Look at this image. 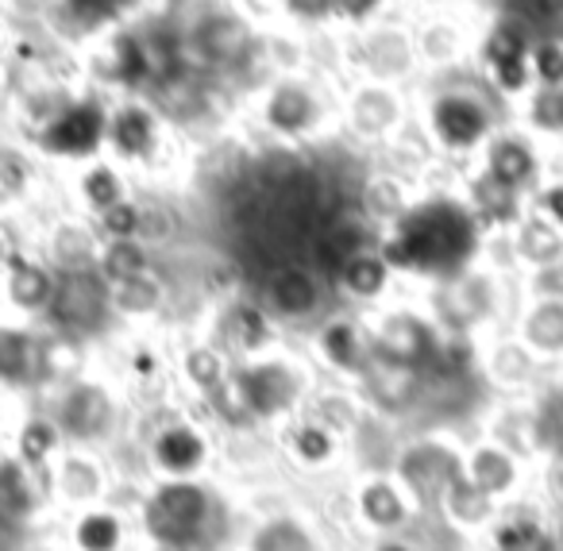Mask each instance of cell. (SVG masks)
Masks as SVG:
<instances>
[{
    "mask_svg": "<svg viewBox=\"0 0 563 551\" xmlns=\"http://www.w3.org/2000/svg\"><path fill=\"white\" fill-rule=\"evenodd\" d=\"M486 243V228L467 209L460 189H421L406 217L383 232V251L398 278L444 282L467 271Z\"/></svg>",
    "mask_w": 563,
    "mask_h": 551,
    "instance_id": "obj_1",
    "label": "cell"
},
{
    "mask_svg": "<svg viewBox=\"0 0 563 551\" xmlns=\"http://www.w3.org/2000/svg\"><path fill=\"white\" fill-rule=\"evenodd\" d=\"M413 124L429 143L432 158L452 166H471L501 124L509 109L490 93L475 66L448 74H429V86L413 93Z\"/></svg>",
    "mask_w": 563,
    "mask_h": 551,
    "instance_id": "obj_2",
    "label": "cell"
},
{
    "mask_svg": "<svg viewBox=\"0 0 563 551\" xmlns=\"http://www.w3.org/2000/svg\"><path fill=\"white\" fill-rule=\"evenodd\" d=\"M251 132L274 151H313L340 135V86L324 70L266 74L247 97Z\"/></svg>",
    "mask_w": 563,
    "mask_h": 551,
    "instance_id": "obj_3",
    "label": "cell"
},
{
    "mask_svg": "<svg viewBox=\"0 0 563 551\" xmlns=\"http://www.w3.org/2000/svg\"><path fill=\"white\" fill-rule=\"evenodd\" d=\"M109 104L112 97L104 89L78 81L66 104L47 120L43 128H35L32 135H24V147L32 151L40 163L58 166V170H74V166L89 163V158L104 155V140H109Z\"/></svg>",
    "mask_w": 563,
    "mask_h": 551,
    "instance_id": "obj_4",
    "label": "cell"
},
{
    "mask_svg": "<svg viewBox=\"0 0 563 551\" xmlns=\"http://www.w3.org/2000/svg\"><path fill=\"white\" fill-rule=\"evenodd\" d=\"M232 389L247 420L274 425V420H290L306 409L313 397V378L301 359L274 348L263 355L240 359V366H232Z\"/></svg>",
    "mask_w": 563,
    "mask_h": 551,
    "instance_id": "obj_5",
    "label": "cell"
},
{
    "mask_svg": "<svg viewBox=\"0 0 563 551\" xmlns=\"http://www.w3.org/2000/svg\"><path fill=\"white\" fill-rule=\"evenodd\" d=\"M413 132V93L378 78L340 81V135L352 147L386 151Z\"/></svg>",
    "mask_w": 563,
    "mask_h": 551,
    "instance_id": "obj_6",
    "label": "cell"
},
{
    "mask_svg": "<svg viewBox=\"0 0 563 551\" xmlns=\"http://www.w3.org/2000/svg\"><path fill=\"white\" fill-rule=\"evenodd\" d=\"M340 70L344 78H378L394 86H413L424 78L421 55H417V32L409 20L386 16L355 35H340Z\"/></svg>",
    "mask_w": 563,
    "mask_h": 551,
    "instance_id": "obj_7",
    "label": "cell"
},
{
    "mask_svg": "<svg viewBox=\"0 0 563 551\" xmlns=\"http://www.w3.org/2000/svg\"><path fill=\"white\" fill-rule=\"evenodd\" d=\"M81 81L104 89L109 97L143 93L151 97L158 89V63L155 51L143 32V20L124 24L117 32L101 35L93 47L81 51Z\"/></svg>",
    "mask_w": 563,
    "mask_h": 551,
    "instance_id": "obj_8",
    "label": "cell"
},
{
    "mask_svg": "<svg viewBox=\"0 0 563 551\" xmlns=\"http://www.w3.org/2000/svg\"><path fill=\"white\" fill-rule=\"evenodd\" d=\"M104 155L117 158L135 178H147L170 158V120L155 104V97L124 93L109 104V140Z\"/></svg>",
    "mask_w": 563,
    "mask_h": 551,
    "instance_id": "obj_9",
    "label": "cell"
},
{
    "mask_svg": "<svg viewBox=\"0 0 563 551\" xmlns=\"http://www.w3.org/2000/svg\"><path fill=\"white\" fill-rule=\"evenodd\" d=\"M555 163H560V155H552L544 143H537L529 132H525V128H517L514 120H509V124H501L498 132L486 140V147L478 151V158H475L478 170L490 174L498 186L521 194L525 201H529L532 189H537L540 181L552 174Z\"/></svg>",
    "mask_w": 563,
    "mask_h": 551,
    "instance_id": "obj_10",
    "label": "cell"
},
{
    "mask_svg": "<svg viewBox=\"0 0 563 551\" xmlns=\"http://www.w3.org/2000/svg\"><path fill=\"white\" fill-rule=\"evenodd\" d=\"M51 417L58 420L66 443H78V448H97L112 436L120 417V405L112 397V389L101 378H86V374H70V378L58 386L55 405H51Z\"/></svg>",
    "mask_w": 563,
    "mask_h": 551,
    "instance_id": "obj_11",
    "label": "cell"
},
{
    "mask_svg": "<svg viewBox=\"0 0 563 551\" xmlns=\"http://www.w3.org/2000/svg\"><path fill=\"white\" fill-rule=\"evenodd\" d=\"M460 474L463 448L448 436H417L398 451V463H394V478L406 486L413 505H440Z\"/></svg>",
    "mask_w": 563,
    "mask_h": 551,
    "instance_id": "obj_12",
    "label": "cell"
},
{
    "mask_svg": "<svg viewBox=\"0 0 563 551\" xmlns=\"http://www.w3.org/2000/svg\"><path fill=\"white\" fill-rule=\"evenodd\" d=\"M378 317L371 320L375 332V351L394 363H406L413 371L429 374L440 366V351H444V332L432 320L429 309H375Z\"/></svg>",
    "mask_w": 563,
    "mask_h": 551,
    "instance_id": "obj_13",
    "label": "cell"
},
{
    "mask_svg": "<svg viewBox=\"0 0 563 551\" xmlns=\"http://www.w3.org/2000/svg\"><path fill=\"white\" fill-rule=\"evenodd\" d=\"M313 359L340 382H360L375 359V332L360 312H324L309 335Z\"/></svg>",
    "mask_w": 563,
    "mask_h": 551,
    "instance_id": "obj_14",
    "label": "cell"
},
{
    "mask_svg": "<svg viewBox=\"0 0 563 551\" xmlns=\"http://www.w3.org/2000/svg\"><path fill=\"white\" fill-rule=\"evenodd\" d=\"M155 9L158 0H51L47 20L51 32L63 35V43H74V47L86 51L101 35L135 24V20H143Z\"/></svg>",
    "mask_w": 563,
    "mask_h": 551,
    "instance_id": "obj_15",
    "label": "cell"
},
{
    "mask_svg": "<svg viewBox=\"0 0 563 551\" xmlns=\"http://www.w3.org/2000/svg\"><path fill=\"white\" fill-rule=\"evenodd\" d=\"M212 497L197 478H163L147 497V528L163 543H189L209 520Z\"/></svg>",
    "mask_w": 563,
    "mask_h": 551,
    "instance_id": "obj_16",
    "label": "cell"
},
{
    "mask_svg": "<svg viewBox=\"0 0 563 551\" xmlns=\"http://www.w3.org/2000/svg\"><path fill=\"white\" fill-rule=\"evenodd\" d=\"M43 317L55 324L58 335L97 332V324L112 317L109 282L97 274V266H89V271H63L55 282V297H51Z\"/></svg>",
    "mask_w": 563,
    "mask_h": 551,
    "instance_id": "obj_17",
    "label": "cell"
},
{
    "mask_svg": "<svg viewBox=\"0 0 563 551\" xmlns=\"http://www.w3.org/2000/svg\"><path fill=\"white\" fill-rule=\"evenodd\" d=\"M324 278L321 271L301 263H286L278 271L266 274L263 282V309L278 320L282 328H298V324H317L324 317Z\"/></svg>",
    "mask_w": 563,
    "mask_h": 551,
    "instance_id": "obj_18",
    "label": "cell"
},
{
    "mask_svg": "<svg viewBox=\"0 0 563 551\" xmlns=\"http://www.w3.org/2000/svg\"><path fill=\"white\" fill-rule=\"evenodd\" d=\"M417 32V55H421V70L429 74H448L471 66V51H475V32L478 27L463 24V16L448 9L424 12L421 24H413Z\"/></svg>",
    "mask_w": 563,
    "mask_h": 551,
    "instance_id": "obj_19",
    "label": "cell"
},
{
    "mask_svg": "<svg viewBox=\"0 0 563 551\" xmlns=\"http://www.w3.org/2000/svg\"><path fill=\"white\" fill-rule=\"evenodd\" d=\"M212 459V440L194 420H170L155 428L147 443V463L158 478H197Z\"/></svg>",
    "mask_w": 563,
    "mask_h": 551,
    "instance_id": "obj_20",
    "label": "cell"
},
{
    "mask_svg": "<svg viewBox=\"0 0 563 551\" xmlns=\"http://www.w3.org/2000/svg\"><path fill=\"white\" fill-rule=\"evenodd\" d=\"M355 386L363 389V405L378 409L383 417H401V412L417 409L424 401L429 374L413 371L406 363H394V359L375 351V359H371V366L363 371V378Z\"/></svg>",
    "mask_w": 563,
    "mask_h": 551,
    "instance_id": "obj_21",
    "label": "cell"
},
{
    "mask_svg": "<svg viewBox=\"0 0 563 551\" xmlns=\"http://www.w3.org/2000/svg\"><path fill=\"white\" fill-rule=\"evenodd\" d=\"M51 348H55V343L43 340L35 328L0 320V386L32 389V386H43L47 378H55Z\"/></svg>",
    "mask_w": 563,
    "mask_h": 551,
    "instance_id": "obj_22",
    "label": "cell"
},
{
    "mask_svg": "<svg viewBox=\"0 0 563 551\" xmlns=\"http://www.w3.org/2000/svg\"><path fill=\"white\" fill-rule=\"evenodd\" d=\"M329 278H332V289H336L347 305H355V309H383L386 297L398 286V271H394L390 258L378 247L347 255Z\"/></svg>",
    "mask_w": 563,
    "mask_h": 551,
    "instance_id": "obj_23",
    "label": "cell"
},
{
    "mask_svg": "<svg viewBox=\"0 0 563 551\" xmlns=\"http://www.w3.org/2000/svg\"><path fill=\"white\" fill-rule=\"evenodd\" d=\"M455 189H460V197L467 201V209L478 217V224L486 228V235H490V232L506 235L509 228H514L517 220L529 212V201H525L521 194L498 186V181H494L490 174L478 170L475 163L463 166L460 178H455Z\"/></svg>",
    "mask_w": 563,
    "mask_h": 551,
    "instance_id": "obj_24",
    "label": "cell"
},
{
    "mask_svg": "<svg viewBox=\"0 0 563 551\" xmlns=\"http://www.w3.org/2000/svg\"><path fill=\"white\" fill-rule=\"evenodd\" d=\"M514 335L544 366H563V297L532 289L517 309Z\"/></svg>",
    "mask_w": 563,
    "mask_h": 551,
    "instance_id": "obj_25",
    "label": "cell"
},
{
    "mask_svg": "<svg viewBox=\"0 0 563 551\" xmlns=\"http://www.w3.org/2000/svg\"><path fill=\"white\" fill-rule=\"evenodd\" d=\"M70 174V201L78 212L86 217H101L104 209H112L117 201L135 194V174L124 170L117 158L101 155V158H89V163L74 166Z\"/></svg>",
    "mask_w": 563,
    "mask_h": 551,
    "instance_id": "obj_26",
    "label": "cell"
},
{
    "mask_svg": "<svg viewBox=\"0 0 563 551\" xmlns=\"http://www.w3.org/2000/svg\"><path fill=\"white\" fill-rule=\"evenodd\" d=\"M417 194H421V186H417L413 174L375 166V170L363 174L360 189H355V209H360L378 232H386V228H394L406 217V209L413 205Z\"/></svg>",
    "mask_w": 563,
    "mask_h": 551,
    "instance_id": "obj_27",
    "label": "cell"
},
{
    "mask_svg": "<svg viewBox=\"0 0 563 551\" xmlns=\"http://www.w3.org/2000/svg\"><path fill=\"white\" fill-rule=\"evenodd\" d=\"M478 366H483L486 382H490L498 394L506 397H529L537 389V374H540V359L517 340L514 332L509 335H490L483 343V355H478Z\"/></svg>",
    "mask_w": 563,
    "mask_h": 551,
    "instance_id": "obj_28",
    "label": "cell"
},
{
    "mask_svg": "<svg viewBox=\"0 0 563 551\" xmlns=\"http://www.w3.org/2000/svg\"><path fill=\"white\" fill-rule=\"evenodd\" d=\"M4 271V301L20 317H43L55 297L58 271L43 255H27V251H12Z\"/></svg>",
    "mask_w": 563,
    "mask_h": 551,
    "instance_id": "obj_29",
    "label": "cell"
},
{
    "mask_svg": "<svg viewBox=\"0 0 563 551\" xmlns=\"http://www.w3.org/2000/svg\"><path fill=\"white\" fill-rule=\"evenodd\" d=\"M463 478L475 482L483 494H490L494 502H506L525 478V463L514 448H506L494 436H483L471 448H463Z\"/></svg>",
    "mask_w": 563,
    "mask_h": 551,
    "instance_id": "obj_30",
    "label": "cell"
},
{
    "mask_svg": "<svg viewBox=\"0 0 563 551\" xmlns=\"http://www.w3.org/2000/svg\"><path fill=\"white\" fill-rule=\"evenodd\" d=\"M97 251H101V232H97L93 217L74 209L70 217H58L47 228V240H43V258L63 271H89L97 266Z\"/></svg>",
    "mask_w": 563,
    "mask_h": 551,
    "instance_id": "obj_31",
    "label": "cell"
},
{
    "mask_svg": "<svg viewBox=\"0 0 563 551\" xmlns=\"http://www.w3.org/2000/svg\"><path fill=\"white\" fill-rule=\"evenodd\" d=\"M537 35L521 24L517 16H509L506 9H494L486 16V24H478L475 32V51H471V66L475 70H490V66L506 63H525L532 51Z\"/></svg>",
    "mask_w": 563,
    "mask_h": 551,
    "instance_id": "obj_32",
    "label": "cell"
},
{
    "mask_svg": "<svg viewBox=\"0 0 563 551\" xmlns=\"http://www.w3.org/2000/svg\"><path fill=\"white\" fill-rule=\"evenodd\" d=\"M220 324H224V351H232V355L240 359H251V355H263V351H274L282 348L278 340V320L271 317V312L263 309V301H232L224 305V317H220Z\"/></svg>",
    "mask_w": 563,
    "mask_h": 551,
    "instance_id": "obj_33",
    "label": "cell"
},
{
    "mask_svg": "<svg viewBox=\"0 0 563 551\" xmlns=\"http://www.w3.org/2000/svg\"><path fill=\"white\" fill-rule=\"evenodd\" d=\"M51 474H55V486L66 502L74 505H97L104 494V466L97 459L93 448H78V443H66L58 451V459L51 463Z\"/></svg>",
    "mask_w": 563,
    "mask_h": 551,
    "instance_id": "obj_34",
    "label": "cell"
},
{
    "mask_svg": "<svg viewBox=\"0 0 563 551\" xmlns=\"http://www.w3.org/2000/svg\"><path fill=\"white\" fill-rule=\"evenodd\" d=\"M506 243H509V255L517 258V266L529 274L548 271V266H555L563 258V232L555 224H548L544 217H537L532 209L509 228Z\"/></svg>",
    "mask_w": 563,
    "mask_h": 551,
    "instance_id": "obj_35",
    "label": "cell"
},
{
    "mask_svg": "<svg viewBox=\"0 0 563 551\" xmlns=\"http://www.w3.org/2000/svg\"><path fill=\"white\" fill-rule=\"evenodd\" d=\"M517 128L532 135L537 143H544L552 155L563 158V86L560 89H548L537 86L514 112H509Z\"/></svg>",
    "mask_w": 563,
    "mask_h": 551,
    "instance_id": "obj_36",
    "label": "cell"
},
{
    "mask_svg": "<svg viewBox=\"0 0 563 551\" xmlns=\"http://www.w3.org/2000/svg\"><path fill=\"white\" fill-rule=\"evenodd\" d=\"M109 301H112V317L128 320V324H147V320H155L163 312L166 286L158 278V271H147L140 278L109 286Z\"/></svg>",
    "mask_w": 563,
    "mask_h": 551,
    "instance_id": "obj_37",
    "label": "cell"
},
{
    "mask_svg": "<svg viewBox=\"0 0 563 551\" xmlns=\"http://www.w3.org/2000/svg\"><path fill=\"white\" fill-rule=\"evenodd\" d=\"M409 494L398 478H386V474H375V478L363 482L360 489V513L371 528L378 532H394V528L406 525L409 517Z\"/></svg>",
    "mask_w": 563,
    "mask_h": 551,
    "instance_id": "obj_38",
    "label": "cell"
},
{
    "mask_svg": "<svg viewBox=\"0 0 563 551\" xmlns=\"http://www.w3.org/2000/svg\"><path fill=\"white\" fill-rule=\"evenodd\" d=\"M340 448H344V436H336L329 425H321L317 417H298L286 432V451H290L294 463H301L306 471H321V466L336 463Z\"/></svg>",
    "mask_w": 563,
    "mask_h": 551,
    "instance_id": "obj_39",
    "label": "cell"
},
{
    "mask_svg": "<svg viewBox=\"0 0 563 551\" xmlns=\"http://www.w3.org/2000/svg\"><path fill=\"white\" fill-rule=\"evenodd\" d=\"M155 271V247L140 235L132 240H101V251H97V274H101L109 286L128 278H140V274Z\"/></svg>",
    "mask_w": 563,
    "mask_h": 551,
    "instance_id": "obj_40",
    "label": "cell"
},
{
    "mask_svg": "<svg viewBox=\"0 0 563 551\" xmlns=\"http://www.w3.org/2000/svg\"><path fill=\"white\" fill-rule=\"evenodd\" d=\"M40 158L24 147V143H0V201L4 205H24L40 189Z\"/></svg>",
    "mask_w": 563,
    "mask_h": 551,
    "instance_id": "obj_41",
    "label": "cell"
},
{
    "mask_svg": "<svg viewBox=\"0 0 563 551\" xmlns=\"http://www.w3.org/2000/svg\"><path fill=\"white\" fill-rule=\"evenodd\" d=\"M66 448V436L58 428V420L51 412H35L20 425L16 432V459L27 463L32 471H43L58 459V451Z\"/></svg>",
    "mask_w": 563,
    "mask_h": 551,
    "instance_id": "obj_42",
    "label": "cell"
},
{
    "mask_svg": "<svg viewBox=\"0 0 563 551\" xmlns=\"http://www.w3.org/2000/svg\"><path fill=\"white\" fill-rule=\"evenodd\" d=\"M228 374H232L228 351L217 348V343H194V348H186V355H181V378H186V386L201 397L217 394V389L228 382Z\"/></svg>",
    "mask_w": 563,
    "mask_h": 551,
    "instance_id": "obj_43",
    "label": "cell"
},
{
    "mask_svg": "<svg viewBox=\"0 0 563 551\" xmlns=\"http://www.w3.org/2000/svg\"><path fill=\"white\" fill-rule=\"evenodd\" d=\"M32 466L20 459H4L0 463V528H12L16 520H24L35 505V486H32Z\"/></svg>",
    "mask_w": 563,
    "mask_h": 551,
    "instance_id": "obj_44",
    "label": "cell"
},
{
    "mask_svg": "<svg viewBox=\"0 0 563 551\" xmlns=\"http://www.w3.org/2000/svg\"><path fill=\"white\" fill-rule=\"evenodd\" d=\"M401 0H329V27L336 35H355L378 20L394 16Z\"/></svg>",
    "mask_w": 563,
    "mask_h": 551,
    "instance_id": "obj_45",
    "label": "cell"
},
{
    "mask_svg": "<svg viewBox=\"0 0 563 551\" xmlns=\"http://www.w3.org/2000/svg\"><path fill=\"white\" fill-rule=\"evenodd\" d=\"M74 540L86 551H117L120 540H124V528H120V520L112 517L109 509L89 505V509L81 513L78 528H74Z\"/></svg>",
    "mask_w": 563,
    "mask_h": 551,
    "instance_id": "obj_46",
    "label": "cell"
},
{
    "mask_svg": "<svg viewBox=\"0 0 563 551\" xmlns=\"http://www.w3.org/2000/svg\"><path fill=\"white\" fill-rule=\"evenodd\" d=\"M97 232H101V240H132V235L143 232V197L140 189H135L132 197H124V201H117L112 209H104L101 217H93Z\"/></svg>",
    "mask_w": 563,
    "mask_h": 551,
    "instance_id": "obj_47",
    "label": "cell"
},
{
    "mask_svg": "<svg viewBox=\"0 0 563 551\" xmlns=\"http://www.w3.org/2000/svg\"><path fill=\"white\" fill-rule=\"evenodd\" d=\"M529 66H532L537 86L560 89L563 86V32L537 35V40H532V51H529Z\"/></svg>",
    "mask_w": 563,
    "mask_h": 551,
    "instance_id": "obj_48",
    "label": "cell"
},
{
    "mask_svg": "<svg viewBox=\"0 0 563 551\" xmlns=\"http://www.w3.org/2000/svg\"><path fill=\"white\" fill-rule=\"evenodd\" d=\"M178 212H174V205L166 201H147L143 197V232L140 240H147L151 247H166V243H174V235H178Z\"/></svg>",
    "mask_w": 563,
    "mask_h": 551,
    "instance_id": "obj_49",
    "label": "cell"
},
{
    "mask_svg": "<svg viewBox=\"0 0 563 551\" xmlns=\"http://www.w3.org/2000/svg\"><path fill=\"white\" fill-rule=\"evenodd\" d=\"M529 209L563 232V170H555V166H552V174H548V178L540 181L537 189H532Z\"/></svg>",
    "mask_w": 563,
    "mask_h": 551,
    "instance_id": "obj_50",
    "label": "cell"
},
{
    "mask_svg": "<svg viewBox=\"0 0 563 551\" xmlns=\"http://www.w3.org/2000/svg\"><path fill=\"white\" fill-rule=\"evenodd\" d=\"M548 486H552V497L563 505V455H548Z\"/></svg>",
    "mask_w": 563,
    "mask_h": 551,
    "instance_id": "obj_51",
    "label": "cell"
},
{
    "mask_svg": "<svg viewBox=\"0 0 563 551\" xmlns=\"http://www.w3.org/2000/svg\"><path fill=\"white\" fill-rule=\"evenodd\" d=\"M12 104V74H9V63H0V109L9 112Z\"/></svg>",
    "mask_w": 563,
    "mask_h": 551,
    "instance_id": "obj_52",
    "label": "cell"
},
{
    "mask_svg": "<svg viewBox=\"0 0 563 551\" xmlns=\"http://www.w3.org/2000/svg\"><path fill=\"white\" fill-rule=\"evenodd\" d=\"M378 551H409V548L401 540H383V543H378Z\"/></svg>",
    "mask_w": 563,
    "mask_h": 551,
    "instance_id": "obj_53",
    "label": "cell"
},
{
    "mask_svg": "<svg viewBox=\"0 0 563 551\" xmlns=\"http://www.w3.org/2000/svg\"><path fill=\"white\" fill-rule=\"evenodd\" d=\"M9 255H12V247H9V243H4V240H0V266L9 263Z\"/></svg>",
    "mask_w": 563,
    "mask_h": 551,
    "instance_id": "obj_54",
    "label": "cell"
},
{
    "mask_svg": "<svg viewBox=\"0 0 563 551\" xmlns=\"http://www.w3.org/2000/svg\"><path fill=\"white\" fill-rule=\"evenodd\" d=\"M560 543H563V520H560Z\"/></svg>",
    "mask_w": 563,
    "mask_h": 551,
    "instance_id": "obj_55",
    "label": "cell"
}]
</instances>
